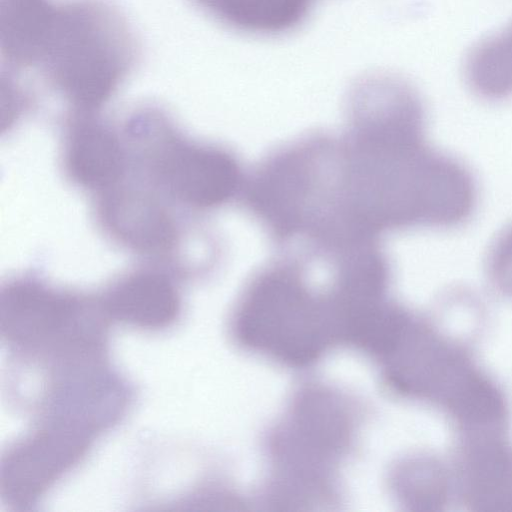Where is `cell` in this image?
Instances as JSON below:
<instances>
[{"instance_id":"9c48e42d","label":"cell","mask_w":512,"mask_h":512,"mask_svg":"<svg viewBox=\"0 0 512 512\" xmlns=\"http://www.w3.org/2000/svg\"><path fill=\"white\" fill-rule=\"evenodd\" d=\"M101 219L110 233L129 248L146 255H163L177 241L169 212L151 195L135 190H114L100 203Z\"/></svg>"},{"instance_id":"3957f363","label":"cell","mask_w":512,"mask_h":512,"mask_svg":"<svg viewBox=\"0 0 512 512\" xmlns=\"http://www.w3.org/2000/svg\"><path fill=\"white\" fill-rule=\"evenodd\" d=\"M332 142L330 132L305 133L271 150L246 176L239 200L278 250L332 239Z\"/></svg>"},{"instance_id":"2e32d148","label":"cell","mask_w":512,"mask_h":512,"mask_svg":"<svg viewBox=\"0 0 512 512\" xmlns=\"http://www.w3.org/2000/svg\"><path fill=\"white\" fill-rule=\"evenodd\" d=\"M492 274L497 285L512 294V230L496 247L492 258Z\"/></svg>"},{"instance_id":"5bb4252c","label":"cell","mask_w":512,"mask_h":512,"mask_svg":"<svg viewBox=\"0 0 512 512\" xmlns=\"http://www.w3.org/2000/svg\"><path fill=\"white\" fill-rule=\"evenodd\" d=\"M442 401L465 436L502 434L507 420L503 395L493 382L471 366Z\"/></svg>"},{"instance_id":"7c38bea8","label":"cell","mask_w":512,"mask_h":512,"mask_svg":"<svg viewBox=\"0 0 512 512\" xmlns=\"http://www.w3.org/2000/svg\"><path fill=\"white\" fill-rule=\"evenodd\" d=\"M57 3L0 0V53L8 71L38 68Z\"/></svg>"},{"instance_id":"4fadbf2b","label":"cell","mask_w":512,"mask_h":512,"mask_svg":"<svg viewBox=\"0 0 512 512\" xmlns=\"http://www.w3.org/2000/svg\"><path fill=\"white\" fill-rule=\"evenodd\" d=\"M221 24L247 34L275 36L297 28L314 0H192Z\"/></svg>"},{"instance_id":"8fae6325","label":"cell","mask_w":512,"mask_h":512,"mask_svg":"<svg viewBox=\"0 0 512 512\" xmlns=\"http://www.w3.org/2000/svg\"><path fill=\"white\" fill-rule=\"evenodd\" d=\"M91 114L75 112L64 158L71 178L88 188H110L123 173L124 155L117 138Z\"/></svg>"},{"instance_id":"7a4b0ae2","label":"cell","mask_w":512,"mask_h":512,"mask_svg":"<svg viewBox=\"0 0 512 512\" xmlns=\"http://www.w3.org/2000/svg\"><path fill=\"white\" fill-rule=\"evenodd\" d=\"M232 324L244 345L289 363L314 361L342 338V298L329 262L301 248L279 250L245 284Z\"/></svg>"},{"instance_id":"6da1fadb","label":"cell","mask_w":512,"mask_h":512,"mask_svg":"<svg viewBox=\"0 0 512 512\" xmlns=\"http://www.w3.org/2000/svg\"><path fill=\"white\" fill-rule=\"evenodd\" d=\"M424 108L401 77L366 74L350 87L339 135L342 179L354 216L371 235L463 221L474 203L469 175L424 141Z\"/></svg>"},{"instance_id":"ba28073f","label":"cell","mask_w":512,"mask_h":512,"mask_svg":"<svg viewBox=\"0 0 512 512\" xmlns=\"http://www.w3.org/2000/svg\"><path fill=\"white\" fill-rule=\"evenodd\" d=\"M460 497L472 510H512V447L502 434L465 436L457 462Z\"/></svg>"},{"instance_id":"277c9868","label":"cell","mask_w":512,"mask_h":512,"mask_svg":"<svg viewBox=\"0 0 512 512\" xmlns=\"http://www.w3.org/2000/svg\"><path fill=\"white\" fill-rule=\"evenodd\" d=\"M134 34L103 0L57 3L38 68L74 108L92 114L105 104L136 62Z\"/></svg>"},{"instance_id":"52a82bcc","label":"cell","mask_w":512,"mask_h":512,"mask_svg":"<svg viewBox=\"0 0 512 512\" xmlns=\"http://www.w3.org/2000/svg\"><path fill=\"white\" fill-rule=\"evenodd\" d=\"M91 301L38 281L15 280L1 291V337L14 349L29 346L68 326Z\"/></svg>"},{"instance_id":"8992f818","label":"cell","mask_w":512,"mask_h":512,"mask_svg":"<svg viewBox=\"0 0 512 512\" xmlns=\"http://www.w3.org/2000/svg\"><path fill=\"white\" fill-rule=\"evenodd\" d=\"M95 433L71 420H42L3 454L2 499L16 509L35 503L85 456Z\"/></svg>"},{"instance_id":"5b68a950","label":"cell","mask_w":512,"mask_h":512,"mask_svg":"<svg viewBox=\"0 0 512 512\" xmlns=\"http://www.w3.org/2000/svg\"><path fill=\"white\" fill-rule=\"evenodd\" d=\"M145 129L137 131L143 156L156 180L176 199L203 210L240 199L246 176L239 157L227 147L185 141L161 115L138 116Z\"/></svg>"},{"instance_id":"30bf717a","label":"cell","mask_w":512,"mask_h":512,"mask_svg":"<svg viewBox=\"0 0 512 512\" xmlns=\"http://www.w3.org/2000/svg\"><path fill=\"white\" fill-rule=\"evenodd\" d=\"M102 302L110 318L144 330L169 327L178 318L181 306L170 279L154 271H136L122 277Z\"/></svg>"},{"instance_id":"9a60e30c","label":"cell","mask_w":512,"mask_h":512,"mask_svg":"<svg viewBox=\"0 0 512 512\" xmlns=\"http://www.w3.org/2000/svg\"><path fill=\"white\" fill-rule=\"evenodd\" d=\"M465 74L481 97L495 100L512 95V23L471 50Z\"/></svg>"}]
</instances>
